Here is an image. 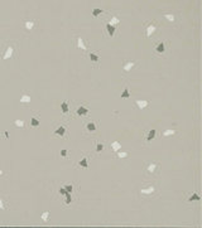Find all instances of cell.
Instances as JSON below:
<instances>
[{"label":"cell","instance_id":"cell-1","mask_svg":"<svg viewBox=\"0 0 202 228\" xmlns=\"http://www.w3.org/2000/svg\"><path fill=\"white\" fill-rule=\"evenodd\" d=\"M19 56V44L15 40H8L4 43L0 53L1 61H9V59H15Z\"/></svg>","mask_w":202,"mask_h":228},{"label":"cell","instance_id":"cell-2","mask_svg":"<svg viewBox=\"0 0 202 228\" xmlns=\"http://www.w3.org/2000/svg\"><path fill=\"white\" fill-rule=\"evenodd\" d=\"M158 29V23L156 20L152 21H145L144 23V32H145V38H150Z\"/></svg>","mask_w":202,"mask_h":228},{"label":"cell","instance_id":"cell-3","mask_svg":"<svg viewBox=\"0 0 202 228\" xmlns=\"http://www.w3.org/2000/svg\"><path fill=\"white\" fill-rule=\"evenodd\" d=\"M167 49H168V47H167V43L163 42V40H159V42H157L156 46H154V52H156V54H158V56H163L164 53L167 52Z\"/></svg>","mask_w":202,"mask_h":228},{"label":"cell","instance_id":"cell-4","mask_svg":"<svg viewBox=\"0 0 202 228\" xmlns=\"http://www.w3.org/2000/svg\"><path fill=\"white\" fill-rule=\"evenodd\" d=\"M159 163H157V161H150V163H148V165L145 166V172L148 174H156L159 172Z\"/></svg>","mask_w":202,"mask_h":228},{"label":"cell","instance_id":"cell-5","mask_svg":"<svg viewBox=\"0 0 202 228\" xmlns=\"http://www.w3.org/2000/svg\"><path fill=\"white\" fill-rule=\"evenodd\" d=\"M140 194L141 195H145V197H150L153 193H156V186L154 185H152V184H149V185H147V186H143V188H140Z\"/></svg>","mask_w":202,"mask_h":228},{"label":"cell","instance_id":"cell-6","mask_svg":"<svg viewBox=\"0 0 202 228\" xmlns=\"http://www.w3.org/2000/svg\"><path fill=\"white\" fill-rule=\"evenodd\" d=\"M24 28L27 30H33L37 28V20L36 19H27L24 20Z\"/></svg>","mask_w":202,"mask_h":228},{"label":"cell","instance_id":"cell-7","mask_svg":"<svg viewBox=\"0 0 202 228\" xmlns=\"http://www.w3.org/2000/svg\"><path fill=\"white\" fill-rule=\"evenodd\" d=\"M115 32H116V27H114V25L109 24V23L105 24V33L109 38H112L115 36Z\"/></svg>","mask_w":202,"mask_h":228},{"label":"cell","instance_id":"cell-8","mask_svg":"<svg viewBox=\"0 0 202 228\" xmlns=\"http://www.w3.org/2000/svg\"><path fill=\"white\" fill-rule=\"evenodd\" d=\"M76 47H77L78 49L83 50V52H87V46L85 44V40L82 37H77L76 38Z\"/></svg>","mask_w":202,"mask_h":228},{"label":"cell","instance_id":"cell-9","mask_svg":"<svg viewBox=\"0 0 202 228\" xmlns=\"http://www.w3.org/2000/svg\"><path fill=\"white\" fill-rule=\"evenodd\" d=\"M135 66V62L134 61H125L123 63V71L124 72H130Z\"/></svg>","mask_w":202,"mask_h":228},{"label":"cell","instance_id":"cell-10","mask_svg":"<svg viewBox=\"0 0 202 228\" xmlns=\"http://www.w3.org/2000/svg\"><path fill=\"white\" fill-rule=\"evenodd\" d=\"M135 105L138 106L139 110H145L148 106H149V101L148 100H137L135 101Z\"/></svg>","mask_w":202,"mask_h":228},{"label":"cell","instance_id":"cell-11","mask_svg":"<svg viewBox=\"0 0 202 228\" xmlns=\"http://www.w3.org/2000/svg\"><path fill=\"white\" fill-rule=\"evenodd\" d=\"M88 58H90V61H91V63H95V64H99L100 63V56L97 54V53H95V52H90L88 53Z\"/></svg>","mask_w":202,"mask_h":228},{"label":"cell","instance_id":"cell-12","mask_svg":"<svg viewBox=\"0 0 202 228\" xmlns=\"http://www.w3.org/2000/svg\"><path fill=\"white\" fill-rule=\"evenodd\" d=\"M53 135L55 136H61V137H63V136L66 135V126H63V125H61V126H58L55 131H53Z\"/></svg>","mask_w":202,"mask_h":228},{"label":"cell","instance_id":"cell-13","mask_svg":"<svg viewBox=\"0 0 202 228\" xmlns=\"http://www.w3.org/2000/svg\"><path fill=\"white\" fill-rule=\"evenodd\" d=\"M156 135H157V130L156 129L149 130L148 135L145 136V142H150L152 140H154V139H156Z\"/></svg>","mask_w":202,"mask_h":228},{"label":"cell","instance_id":"cell-14","mask_svg":"<svg viewBox=\"0 0 202 228\" xmlns=\"http://www.w3.org/2000/svg\"><path fill=\"white\" fill-rule=\"evenodd\" d=\"M76 113L78 116H87L88 115V109L86 106H78L77 110H76Z\"/></svg>","mask_w":202,"mask_h":228},{"label":"cell","instance_id":"cell-15","mask_svg":"<svg viewBox=\"0 0 202 228\" xmlns=\"http://www.w3.org/2000/svg\"><path fill=\"white\" fill-rule=\"evenodd\" d=\"M104 13H106V11L102 10V9H100V8H94L92 10H91V15H92L94 19H97L101 14H104Z\"/></svg>","mask_w":202,"mask_h":228},{"label":"cell","instance_id":"cell-16","mask_svg":"<svg viewBox=\"0 0 202 228\" xmlns=\"http://www.w3.org/2000/svg\"><path fill=\"white\" fill-rule=\"evenodd\" d=\"M162 17L166 19L167 21H169V23H174L176 21V15L172 14V13H163Z\"/></svg>","mask_w":202,"mask_h":228},{"label":"cell","instance_id":"cell-17","mask_svg":"<svg viewBox=\"0 0 202 228\" xmlns=\"http://www.w3.org/2000/svg\"><path fill=\"white\" fill-rule=\"evenodd\" d=\"M29 125H30V127H32V129H37V127H39L40 121L38 120V117H37V116H33V117L30 119V121H29Z\"/></svg>","mask_w":202,"mask_h":228},{"label":"cell","instance_id":"cell-18","mask_svg":"<svg viewBox=\"0 0 202 228\" xmlns=\"http://www.w3.org/2000/svg\"><path fill=\"white\" fill-rule=\"evenodd\" d=\"M120 18L118 17V15H111V18H110V20L107 21L109 24H111V25H114V27H118V25L120 24Z\"/></svg>","mask_w":202,"mask_h":228},{"label":"cell","instance_id":"cell-19","mask_svg":"<svg viewBox=\"0 0 202 228\" xmlns=\"http://www.w3.org/2000/svg\"><path fill=\"white\" fill-rule=\"evenodd\" d=\"M85 127H86L87 132H95V131H96V123H95L94 121H88Z\"/></svg>","mask_w":202,"mask_h":228},{"label":"cell","instance_id":"cell-20","mask_svg":"<svg viewBox=\"0 0 202 228\" xmlns=\"http://www.w3.org/2000/svg\"><path fill=\"white\" fill-rule=\"evenodd\" d=\"M110 148H111V150L114 153H118L119 150H121V144H120L119 141H112L111 145H110Z\"/></svg>","mask_w":202,"mask_h":228},{"label":"cell","instance_id":"cell-21","mask_svg":"<svg viewBox=\"0 0 202 228\" xmlns=\"http://www.w3.org/2000/svg\"><path fill=\"white\" fill-rule=\"evenodd\" d=\"M30 101H32L30 95L22 93V96H20V103H30Z\"/></svg>","mask_w":202,"mask_h":228},{"label":"cell","instance_id":"cell-22","mask_svg":"<svg viewBox=\"0 0 202 228\" xmlns=\"http://www.w3.org/2000/svg\"><path fill=\"white\" fill-rule=\"evenodd\" d=\"M176 134V130L174 129H167L162 132V136L163 137H168V136H173Z\"/></svg>","mask_w":202,"mask_h":228},{"label":"cell","instance_id":"cell-23","mask_svg":"<svg viewBox=\"0 0 202 228\" xmlns=\"http://www.w3.org/2000/svg\"><path fill=\"white\" fill-rule=\"evenodd\" d=\"M61 109H62V113L63 115H66V113H68L69 111V105H68V101H63L62 105H61Z\"/></svg>","mask_w":202,"mask_h":228},{"label":"cell","instance_id":"cell-24","mask_svg":"<svg viewBox=\"0 0 202 228\" xmlns=\"http://www.w3.org/2000/svg\"><path fill=\"white\" fill-rule=\"evenodd\" d=\"M200 199H201V197L197 194V193H192V194L187 198V202H198Z\"/></svg>","mask_w":202,"mask_h":228},{"label":"cell","instance_id":"cell-25","mask_svg":"<svg viewBox=\"0 0 202 228\" xmlns=\"http://www.w3.org/2000/svg\"><path fill=\"white\" fill-rule=\"evenodd\" d=\"M49 217H50V212H49V211H44L43 213L40 214V219H42L44 223H46V222H48Z\"/></svg>","mask_w":202,"mask_h":228},{"label":"cell","instance_id":"cell-26","mask_svg":"<svg viewBox=\"0 0 202 228\" xmlns=\"http://www.w3.org/2000/svg\"><path fill=\"white\" fill-rule=\"evenodd\" d=\"M121 99H124V100H128L129 97H130V92H129V87L128 86H125L124 87V91L121 92Z\"/></svg>","mask_w":202,"mask_h":228},{"label":"cell","instance_id":"cell-27","mask_svg":"<svg viewBox=\"0 0 202 228\" xmlns=\"http://www.w3.org/2000/svg\"><path fill=\"white\" fill-rule=\"evenodd\" d=\"M78 165H80L81 168H83V169H87L88 168V164H87V158L86 156H83L82 159L78 161Z\"/></svg>","mask_w":202,"mask_h":228},{"label":"cell","instance_id":"cell-28","mask_svg":"<svg viewBox=\"0 0 202 228\" xmlns=\"http://www.w3.org/2000/svg\"><path fill=\"white\" fill-rule=\"evenodd\" d=\"M14 125L17 126V127H19V129H24L25 122L23 121V120H19V119H17V120H14Z\"/></svg>","mask_w":202,"mask_h":228},{"label":"cell","instance_id":"cell-29","mask_svg":"<svg viewBox=\"0 0 202 228\" xmlns=\"http://www.w3.org/2000/svg\"><path fill=\"white\" fill-rule=\"evenodd\" d=\"M129 156V153H125V151H118V158L119 159H126Z\"/></svg>","mask_w":202,"mask_h":228},{"label":"cell","instance_id":"cell-30","mask_svg":"<svg viewBox=\"0 0 202 228\" xmlns=\"http://www.w3.org/2000/svg\"><path fill=\"white\" fill-rule=\"evenodd\" d=\"M0 209H3V211L8 209V203L5 202V199H0Z\"/></svg>","mask_w":202,"mask_h":228},{"label":"cell","instance_id":"cell-31","mask_svg":"<svg viewBox=\"0 0 202 228\" xmlns=\"http://www.w3.org/2000/svg\"><path fill=\"white\" fill-rule=\"evenodd\" d=\"M95 150H96V153H101V151L104 150V144H101V142H96Z\"/></svg>","mask_w":202,"mask_h":228},{"label":"cell","instance_id":"cell-32","mask_svg":"<svg viewBox=\"0 0 202 228\" xmlns=\"http://www.w3.org/2000/svg\"><path fill=\"white\" fill-rule=\"evenodd\" d=\"M63 188H65V190L67 192V193H71L72 190H73V186H72L71 184H68V185H65V186H63Z\"/></svg>","mask_w":202,"mask_h":228},{"label":"cell","instance_id":"cell-33","mask_svg":"<svg viewBox=\"0 0 202 228\" xmlns=\"http://www.w3.org/2000/svg\"><path fill=\"white\" fill-rule=\"evenodd\" d=\"M66 204H69V203H71V201H72V199H71V194H69V193H66Z\"/></svg>","mask_w":202,"mask_h":228},{"label":"cell","instance_id":"cell-34","mask_svg":"<svg viewBox=\"0 0 202 228\" xmlns=\"http://www.w3.org/2000/svg\"><path fill=\"white\" fill-rule=\"evenodd\" d=\"M67 154H68V151L66 150V149H62L61 150V156L62 158H67Z\"/></svg>","mask_w":202,"mask_h":228},{"label":"cell","instance_id":"cell-35","mask_svg":"<svg viewBox=\"0 0 202 228\" xmlns=\"http://www.w3.org/2000/svg\"><path fill=\"white\" fill-rule=\"evenodd\" d=\"M58 193H59V194H66V193H67V192H66V190H65V188H59V190H58Z\"/></svg>","mask_w":202,"mask_h":228},{"label":"cell","instance_id":"cell-36","mask_svg":"<svg viewBox=\"0 0 202 228\" xmlns=\"http://www.w3.org/2000/svg\"><path fill=\"white\" fill-rule=\"evenodd\" d=\"M3 135H4V140H6V139H9V134H8V132H6V131H5Z\"/></svg>","mask_w":202,"mask_h":228},{"label":"cell","instance_id":"cell-37","mask_svg":"<svg viewBox=\"0 0 202 228\" xmlns=\"http://www.w3.org/2000/svg\"><path fill=\"white\" fill-rule=\"evenodd\" d=\"M1 175H3V170L0 169V176H1Z\"/></svg>","mask_w":202,"mask_h":228}]
</instances>
